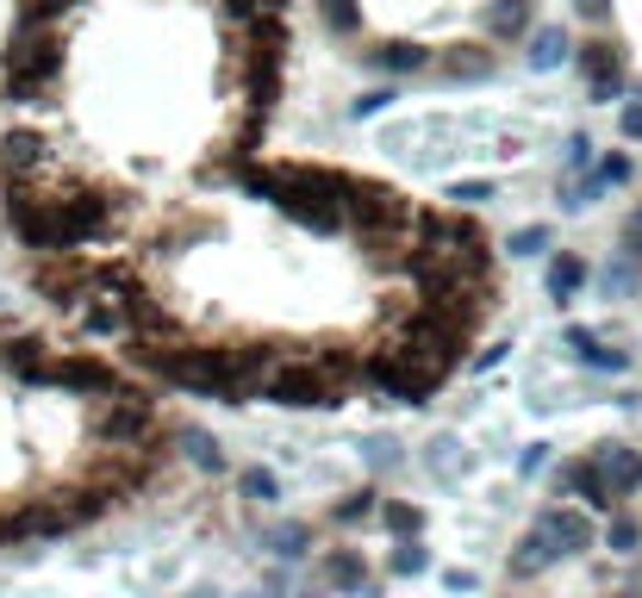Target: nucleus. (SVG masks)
Returning <instances> with one entry per match:
<instances>
[{"instance_id":"obj_7","label":"nucleus","mask_w":642,"mask_h":598,"mask_svg":"<svg viewBox=\"0 0 642 598\" xmlns=\"http://www.w3.org/2000/svg\"><path fill=\"white\" fill-rule=\"evenodd\" d=\"M555 493H562V499H581L586 511H611V505H618V493H611V481L599 474L593 455H586V462H567L562 474H555Z\"/></svg>"},{"instance_id":"obj_25","label":"nucleus","mask_w":642,"mask_h":598,"mask_svg":"<svg viewBox=\"0 0 642 598\" xmlns=\"http://www.w3.org/2000/svg\"><path fill=\"white\" fill-rule=\"evenodd\" d=\"M381 523H387L393 537H418V530H425V511L406 505V499H393V505H381Z\"/></svg>"},{"instance_id":"obj_38","label":"nucleus","mask_w":642,"mask_h":598,"mask_svg":"<svg viewBox=\"0 0 642 598\" xmlns=\"http://www.w3.org/2000/svg\"><path fill=\"white\" fill-rule=\"evenodd\" d=\"M443 586H449V593H474V574H468V567H449Z\"/></svg>"},{"instance_id":"obj_19","label":"nucleus","mask_w":642,"mask_h":598,"mask_svg":"<svg viewBox=\"0 0 642 598\" xmlns=\"http://www.w3.org/2000/svg\"><path fill=\"white\" fill-rule=\"evenodd\" d=\"M581 287H586V262L574 250H562L555 262H549V300H555V306H567Z\"/></svg>"},{"instance_id":"obj_24","label":"nucleus","mask_w":642,"mask_h":598,"mask_svg":"<svg viewBox=\"0 0 642 598\" xmlns=\"http://www.w3.org/2000/svg\"><path fill=\"white\" fill-rule=\"evenodd\" d=\"M76 0H25L20 7V20H13V32H38V25H50L57 13H69Z\"/></svg>"},{"instance_id":"obj_35","label":"nucleus","mask_w":642,"mask_h":598,"mask_svg":"<svg viewBox=\"0 0 642 598\" xmlns=\"http://www.w3.org/2000/svg\"><path fill=\"white\" fill-rule=\"evenodd\" d=\"M623 256H630V262H642V206L623 218Z\"/></svg>"},{"instance_id":"obj_30","label":"nucleus","mask_w":642,"mask_h":598,"mask_svg":"<svg viewBox=\"0 0 642 598\" xmlns=\"http://www.w3.org/2000/svg\"><path fill=\"white\" fill-rule=\"evenodd\" d=\"M237 486H244V499H256V505H274V493H281L269 467H250V474H244Z\"/></svg>"},{"instance_id":"obj_10","label":"nucleus","mask_w":642,"mask_h":598,"mask_svg":"<svg viewBox=\"0 0 642 598\" xmlns=\"http://www.w3.org/2000/svg\"><path fill=\"white\" fill-rule=\"evenodd\" d=\"M567 349H574L586 368H599V374H623V368H630V356H623V349H611L599 330H586V325H567Z\"/></svg>"},{"instance_id":"obj_36","label":"nucleus","mask_w":642,"mask_h":598,"mask_svg":"<svg viewBox=\"0 0 642 598\" xmlns=\"http://www.w3.org/2000/svg\"><path fill=\"white\" fill-rule=\"evenodd\" d=\"M593 162V137H567V174H581Z\"/></svg>"},{"instance_id":"obj_23","label":"nucleus","mask_w":642,"mask_h":598,"mask_svg":"<svg viewBox=\"0 0 642 598\" xmlns=\"http://www.w3.org/2000/svg\"><path fill=\"white\" fill-rule=\"evenodd\" d=\"M605 549H611V555H637V549H642V523L618 511V518L605 523Z\"/></svg>"},{"instance_id":"obj_34","label":"nucleus","mask_w":642,"mask_h":598,"mask_svg":"<svg viewBox=\"0 0 642 598\" xmlns=\"http://www.w3.org/2000/svg\"><path fill=\"white\" fill-rule=\"evenodd\" d=\"M630 287H637V262L623 256L618 269H605V293H630Z\"/></svg>"},{"instance_id":"obj_40","label":"nucleus","mask_w":642,"mask_h":598,"mask_svg":"<svg viewBox=\"0 0 642 598\" xmlns=\"http://www.w3.org/2000/svg\"><path fill=\"white\" fill-rule=\"evenodd\" d=\"M25 530H32L25 518H0V542H7V537H25Z\"/></svg>"},{"instance_id":"obj_15","label":"nucleus","mask_w":642,"mask_h":598,"mask_svg":"<svg viewBox=\"0 0 642 598\" xmlns=\"http://www.w3.org/2000/svg\"><path fill=\"white\" fill-rule=\"evenodd\" d=\"M369 63H374V69H387V76H418V69L430 63V50H425V44L393 38V44H381V50H369Z\"/></svg>"},{"instance_id":"obj_28","label":"nucleus","mask_w":642,"mask_h":598,"mask_svg":"<svg viewBox=\"0 0 642 598\" xmlns=\"http://www.w3.org/2000/svg\"><path fill=\"white\" fill-rule=\"evenodd\" d=\"M393 100H399V94H393V88H369V94H356V100H350V119H356V125H362V119L387 113Z\"/></svg>"},{"instance_id":"obj_33","label":"nucleus","mask_w":642,"mask_h":598,"mask_svg":"<svg viewBox=\"0 0 642 598\" xmlns=\"http://www.w3.org/2000/svg\"><path fill=\"white\" fill-rule=\"evenodd\" d=\"M493 181H455V188H449V200H462V206H481V200H493Z\"/></svg>"},{"instance_id":"obj_11","label":"nucleus","mask_w":642,"mask_h":598,"mask_svg":"<svg viewBox=\"0 0 642 598\" xmlns=\"http://www.w3.org/2000/svg\"><path fill=\"white\" fill-rule=\"evenodd\" d=\"M562 561V542L549 537V523H537L525 542H518V555H511V574L530 579V574H543V567H555Z\"/></svg>"},{"instance_id":"obj_41","label":"nucleus","mask_w":642,"mask_h":598,"mask_svg":"<svg viewBox=\"0 0 642 598\" xmlns=\"http://www.w3.org/2000/svg\"><path fill=\"white\" fill-rule=\"evenodd\" d=\"M618 598H642V593H618Z\"/></svg>"},{"instance_id":"obj_1","label":"nucleus","mask_w":642,"mask_h":598,"mask_svg":"<svg viewBox=\"0 0 642 598\" xmlns=\"http://www.w3.org/2000/svg\"><path fill=\"white\" fill-rule=\"evenodd\" d=\"M57 69H63V38L50 25L13 32V44H7V100H38L57 81Z\"/></svg>"},{"instance_id":"obj_9","label":"nucleus","mask_w":642,"mask_h":598,"mask_svg":"<svg viewBox=\"0 0 642 598\" xmlns=\"http://www.w3.org/2000/svg\"><path fill=\"white\" fill-rule=\"evenodd\" d=\"M593 462H599V474L611 481V493H618V499H630V493L642 486V455H637V449L599 443V449H593Z\"/></svg>"},{"instance_id":"obj_31","label":"nucleus","mask_w":642,"mask_h":598,"mask_svg":"<svg viewBox=\"0 0 642 598\" xmlns=\"http://www.w3.org/2000/svg\"><path fill=\"white\" fill-rule=\"evenodd\" d=\"M188 455H194V467H206V474H218V467H225L218 443H213V437H200V430H188Z\"/></svg>"},{"instance_id":"obj_4","label":"nucleus","mask_w":642,"mask_h":598,"mask_svg":"<svg viewBox=\"0 0 642 598\" xmlns=\"http://www.w3.org/2000/svg\"><path fill=\"white\" fill-rule=\"evenodd\" d=\"M32 281H38V293L57 312H81V306H88V293H100V269H88L81 250L76 256H44Z\"/></svg>"},{"instance_id":"obj_3","label":"nucleus","mask_w":642,"mask_h":598,"mask_svg":"<svg viewBox=\"0 0 642 598\" xmlns=\"http://www.w3.org/2000/svg\"><path fill=\"white\" fill-rule=\"evenodd\" d=\"M269 406H293V411H306V406H337V381L325 374V368L312 362H274V374L262 386H256Z\"/></svg>"},{"instance_id":"obj_17","label":"nucleus","mask_w":642,"mask_h":598,"mask_svg":"<svg viewBox=\"0 0 642 598\" xmlns=\"http://www.w3.org/2000/svg\"><path fill=\"white\" fill-rule=\"evenodd\" d=\"M312 362L325 368V374L337 381V393H343L350 381H362V362H369V356H350V343H318L312 349Z\"/></svg>"},{"instance_id":"obj_18","label":"nucleus","mask_w":642,"mask_h":598,"mask_svg":"<svg viewBox=\"0 0 642 598\" xmlns=\"http://www.w3.org/2000/svg\"><path fill=\"white\" fill-rule=\"evenodd\" d=\"M499 63H493V50H481V44H455L443 57V76H455V81H487Z\"/></svg>"},{"instance_id":"obj_14","label":"nucleus","mask_w":642,"mask_h":598,"mask_svg":"<svg viewBox=\"0 0 642 598\" xmlns=\"http://www.w3.org/2000/svg\"><path fill=\"white\" fill-rule=\"evenodd\" d=\"M81 330H88V337H125V343H132L137 330H132V306H125V300H106V306H81Z\"/></svg>"},{"instance_id":"obj_21","label":"nucleus","mask_w":642,"mask_h":598,"mask_svg":"<svg viewBox=\"0 0 642 598\" xmlns=\"http://www.w3.org/2000/svg\"><path fill=\"white\" fill-rule=\"evenodd\" d=\"M262 549H269L274 561H300L312 549V530H306V523H281V530H269V537H262Z\"/></svg>"},{"instance_id":"obj_6","label":"nucleus","mask_w":642,"mask_h":598,"mask_svg":"<svg viewBox=\"0 0 642 598\" xmlns=\"http://www.w3.org/2000/svg\"><path fill=\"white\" fill-rule=\"evenodd\" d=\"M574 63H581V76H586V88H593V100H599V106H611V100L623 94V63H618V44L593 38V44H581V50H574Z\"/></svg>"},{"instance_id":"obj_8","label":"nucleus","mask_w":642,"mask_h":598,"mask_svg":"<svg viewBox=\"0 0 642 598\" xmlns=\"http://www.w3.org/2000/svg\"><path fill=\"white\" fill-rule=\"evenodd\" d=\"M44 386H69V393H119V374L106 362H94V356H69V362H50L44 368Z\"/></svg>"},{"instance_id":"obj_2","label":"nucleus","mask_w":642,"mask_h":598,"mask_svg":"<svg viewBox=\"0 0 642 598\" xmlns=\"http://www.w3.org/2000/svg\"><path fill=\"white\" fill-rule=\"evenodd\" d=\"M88 430H94V443H113V449H137L156 437V406L144 399V393H106L94 406V418H88Z\"/></svg>"},{"instance_id":"obj_5","label":"nucleus","mask_w":642,"mask_h":598,"mask_svg":"<svg viewBox=\"0 0 642 598\" xmlns=\"http://www.w3.org/2000/svg\"><path fill=\"white\" fill-rule=\"evenodd\" d=\"M412 244H418V256H430V262H455L462 250L481 244V232H474V218H462V213H418ZM418 256H412V262H418Z\"/></svg>"},{"instance_id":"obj_22","label":"nucleus","mask_w":642,"mask_h":598,"mask_svg":"<svg viewBox=\"0 0 642 598\" xmlns=\"http://www.w3.org/2000/svg\"><path fill=\"white\" fill-rule=\"evenodd\" d=\"M318 20L331 25L337 38H350V32H362V7L356 0H318Z\"/></svg>"},{"instance_id":"obj_27","label":"nucleus","mask_w":642,"mask_h":598,"mask_svg":"<svg viewBox=\"0 0 642 598\" xmlns=\"http://www.w3.org/2000/svg\"><path fill=\"white\" fill-rule=\"evenodd\" d=\"M374 511H381V493H369V486H362V493H350V499L337 505L331 518H337V523H369Z\"/></svg>"},{"instance_id":"obj_12","label":"nucleus","mask_w":642,"mask_h":598,"mask_svg":"<svg viewBox=\"0 0 642 598\" xmlns=\"http://www.w3.org/2000/svg\"><path fill=\"white\" fill-rule=\"evenodd\" d=\"M549 537L562 542V555H586L593 549V518L586 511H567V505H555V511H543Z\"/></svg>"},{"instance_id":"obj_32","label":"nucleus","mask_w":642,"mask_h":598,"mask_svg":"<svg viewBox=\"0 0 642 598\" xmlns=\"http://www.w3.org/2000/svg\"><path fill=\"white\" fill-rule=\"evenodd\" d=\"M506 250H511V256H543V250H549V232H543V225H525V232H511Z\"/></svg>"},{"instance_id":"obj_37","label":"nucleus","mask_w":642,"mask_h":598,"mask_svg":"<svg viewBox=\"0 0 642 598\" xmlns=\"http://www.w3.org/2000/svg\"><path fill=\"white\" fill-rule=\"evenodd\" d=\"M618 132L630 137V144H642V100H630V106H623V119H618Z\"/></svg>"},{"instance_id":"obj_13","label":"nucleus","mask_w":642,"mask_h":598,"mask_svg":"<svg viewBox=\"0 0 642 598\" xmlns=\"http://www.w3.org/2000/svg\"><path fill=\"white\" fill-rule=\"evenodd\" d=\"M318 574H325V586H337V593H369V567H362L356 549H331V555L318 561Z\"/></svg>"},{"instance_id":"obj_16","label":"nucleus","mask_w":642,"mask_h":598,"mask_svg":"<svg viewBox=\"0 0 642 598\" xmlns=\"http://www.w3.org/2000/svg\"><path fill=\"white\" fill-rule=\"evenodd\" d=\"M567 57H574V44H567L562 25H537L530 32V69H562Z\"/></svg>"},{"instance_id":"obj_29","label":"nucleus","mask_w":642,"mask_h":598,"mask_svg":"<svg viewBox=\"0 0 642 598\" xmlns=\"http://www.w3.org/2000/svg\"><path fill=\"white\" fill-rule=\"evenodd\" d=\"M605 181V188H623V181H630V174H637V162H630V156L623 150H611V156H599V169H593Z\"/></svg>"},{"instance_id":"obj_20","label":"nucleus","mask_w":642,"mask_h":598,"mask_svg":"<svg viewBox=\"0 0 642 598\" xmlns=\"http://www.w3.org/2000/svg\"><path fill=\"white\" fill-rule=\"evenodd\" d=\"M487 32L493 38H525L530 32V0H493L487 7Z\"/></svg>"},{"instance_id":"obj_39","label":"nucleus","mask_w":642,"mask_h":598,"mask_svg":"<svg viewBox=\"0 0 642 598\" xmlns=\"http://www.w3.org/2000/svg\"><path fill=\"white\" fill-rule=\"evenodd\" d=\"M574 13H581V20H605V13H611V0H574Z\"/></svg>"},{"instance_id":"obj_26","label":"nucleus","mask_w":642,"mask_h":598,"mask_svg":"<svg viewBox=\"0 0 642 598\" xmlns=\"http://www.w3.org/2000/svg\"><path fill=\"white\" fill-rule=\"evenodd\" d=\"M393 574L399 579L430 574V549H418V537H399V549H393Z\"/></svg>"}]
</instances>
